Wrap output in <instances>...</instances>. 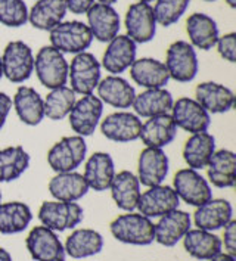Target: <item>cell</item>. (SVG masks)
<instances>
[{"label":"cell","instance_id":"cell-33","mask_svg":"<svg viewBox=\"0 0 236 261\" xmlns=\"http://www.w3.org/2000/svg\"><path fill=\"white\" fill-rule=\"evenodd\" d=\"M181 241L185 251L196 260L208 261L219 252H222V239L208 230L189 229Z\"/></svg>","mask_w":236,"mask_h":261},{"label":"cell","instance_id":"cell-45","mask_svg":"<svg viewBox=\"0 0 236 261\" xmlns=\"http://www.w3.org/2000/svg\"><path fill=\"white\" fill-rule=\"evenodd\" d=\"M208 261H236V257L233 255H230V254H227V252H219L217 255H214L211 260Z\"/></svg>","mask_w":236,"mask_h":261},{"label":"cell","instance_id":"cell-24","mask_svg":"<svg viewBox=\"0 0 236 261\" xmlns=\"http://www.w3.org/2000/svg\"><path fill=\"white\" fill-rule=\"evenodd\" d=\"M114 176L115 164L108 152H95L86 161L83 177L89 189H93L96 192L108 191Z\"/></svg>","mask_w":236,"mask_h":261},{"label":"cell","instance_id":"cell-19","mask_svg":"<svg viewBox=\"0 0 236 261\" xmlns=\"http://www.w3.org/2000/svg\"><path fill=\"white\" fill-rule=\"evenodd\" d=\"M87 27L90 30L93 39L100 43L111 41L121 27V19L118 12L112 8V5L95 3L87 12Z\"/></svg>","mask_w":236,"mask_h":261},{"label":"cell","instance_id":"cell-39","mask_svg":"<svg viewBox=\"0 0 236 261\" xmlns=\"http://www.w3.org/2000/svg\"><path fill=\"white\" fill-rule=\"evenodd\" d=\"M191 0H155L152 6L156 24L163 27H170L180 19L186 9L189 8Z\"/></svg>","mask_w":236,"mask_h":261},{"label":"cell","instance_id":"cell-31","mask_svg":"<svg viewBox=\"0 0 236 261\" xmlns=\"http://www.w3.org/2000/svg\"><path fill=\"white\" fill-rule=\"evenodd\" d=\"M207 168L208 183L226 189L233 188L236 183V155L229 149H219L211 156Z\"/></svg>","mask_w":236,"mask_h":261},{"label":"cell","instance_id":"cell-7","mask_svg":"<svg viewBox=\"0 0 236 261\" xmlns=\"http://www.w3.org/2000/svg\"><path fill=\"white\" fill-rule=\"evenodd\" d=\"M3 75L15 84L27 82L34 72V54L27 43L9 41L2 54Z\"/></svg>","mask_w":236,"mask_h":261},{"label":"cell","instance_id":"cell-50","mask_svg":"<svg viewBox=\"0 0 236 261\" xmlns=\"http://www.w3.org/2000/svg\"><path fill=\"white\" fill-rule=\"evenodd\" d=\"M138 2H143V3H151L153 0H138Z\"/></svg>","mask_w":236,"mask_h":261},{"label":"cell","instance_id":"cell-10","mask_svg":"<svg viewBox=\"0 0 236 261\" xmlns=\"http://www.w3.org/2000/svg\"><path fill=\"white\" fill-rule=\"evenodd\" d=\"M103 103L96 95H84L75 100L72 110L68 114L71 128L77 136H92L102 120Z\"/></svg>","mask_w":236,"mask_h":261},{"label":"cell","instance_id":"cell-27","mask_svg":"<svg viewBox=\"0 0 236 261\" xmlns=\"http://www.w3.org/2000/svg\"><path fill=\"white\" fill-rule=\"evenodd\" d=\"M186 33L189 37V43L195 49H201V50L213 49L220 36L217 22L209 15L202 12H195L188 16Z\"/></svg>","mask_w":236,"mask_h":261},{"label":"cell","instance_id":"cell-11","mask_svg":"<svg viewBox=\"0 0 236 261\" xmlns=\"http://www.w3.org/2000/svg\"><path fill=\"white\" fill-rule=\"evenodd\" d=\"M25 247L34 261H65L67 254L64 244L54 230L46 226H36L30 230Z\"/></svg>","mask_w":236,"mask_h":261},{"label":"cell","instance_id":"cell-52","mask_svg":"<svg viewBox=\"0 0 236 261\" xmlns=\"http://www.w3.org/2000/svg\"><path fill=\"white\" fill-rule=\"evenodd\" d=\"M204 2H216V0H204Z\"/></svg>","mask_w":236,"mask_h":261},{"label":"cell","instance_id":"cell-25","mask_svg":"<svg viewBox=\"0 0 236 261\" xmlns=\"http://www.w3.org/2000/svg\"><path fill=\"white\" fill-rule=\"evenodd\" d=\"M177 135V125L174 124L170 114L146 118L142 123L139 139L146 148L163 149L170 145Z\"/></svg>","mask_w":236,"mask_h":261},{"label":"cell","instance_id":"cell-43","mask_svg":"<svg viewBox=\"0 0 236 261\" xmlns=\"http://www.w3.org/2000/svg\"><path fill=\"white\" fill-rule=\"evenodd\" d=\"M65 3L71 14L83 15L95 5V0H65Z\"/></svg>","mask_w":236,"mask_h":261},{"label":"cell","instance_id":"cell-37","mask_svg":"<svg viewBox=\"0 0 236 261\" xmlns=\"http://www.w3.org/2000/svg\"><path fill=\"white\" fill-rule=\"evenodd\" d=\"M30 161V153L19 145L0 149V183L19 179L28 170Z\"/></svg>","mask_w":236,"mask_h":261},{"label":"cell","instance_id":"cell-30","mask_svg":"<svg viewBox=\"0 0 236 261\" xmlns=\"http://www.w3.org/2000/svg\"><path fill=\"white\" fill-rule=\"evenodd\" d=\"M47 189L56 201H62V202H77L89 192V186L84 180L83 174L77 171L56 173L49 180Z\"/></svg>","mask_w":236,"mask_h":261},{"label":"cell","instance_id":"cell-40","mask_svg":"<svg viewBox=\"0 0 236 261\" xmlns=\"http://www.w3.org/2000/svg\"><path fill=\"white\" fill-rule=\"evenodd\" d=\"M28 22V8L24 0H0V24L19 28Z\"/></svg>","mask_w":236,"mask_h":261},{"label":"cell","instance_id":"cell-44","mask_svg":"<svg viewBox=\"0 0 236 261\" xmlns=\"http://www.w3.org/2000/svg\"><path fill=\"white\" fill-rule=\"evenodd\" d=\"M12 110V97L8 96L5 92H0V130L6 123Z\"/></svg>","mask_w":236,"mask_h":261},{"label":"cell","instance_id":"cell-42","mask_svg":"<svg viewBox=\"0 0 236 261\" xmlns=\"http://www.w3.org/2000/svg\"><path fill=\"white\" fill-rule=\"evenodd\" d=\"M223 229L222 245H224V252L236 257V220L232 219Z\"/></svg>","mask_w":236,"mask_h":261},{"label":"cell","instance_id":"cell-12","mask_svg":"<svg viewBox=\"0 0 236 261\" xmlns=\"http://www.w3.org/2000/svg\"><path fill=\"white\" fill-rule=\"evenodd\" d=\"M177 128H181L191 135L208 132L211 124V115L204 110L194 97H179L173 102L170 111Z\"/></svg>","mask_w":236,"mask_h":261},{"label":"cell","instance_id":"cell-48","mask_svg":"<svg viewBox=\"0 0 236 261\" xmlns=\"http://www.w3.org/2000/svg\"><path fill=\"white\" fill-rule=\"evenodd\" d=\"M224 2H226V3H227L230 8H232V9H235L236 8V0H224Z\"/></svg>","mask_w":236,"mask_h":261},{"label":"cell","instance_id":"cell-38","mask_svg":"<svg viewBox=\"0 0 236 261\" xmlns=\"http://www.w3.org/2000/svg\"><path fill=\"white\" fill-rule=\"evenodd\" d=\"M77 100V95L68 86H61L52 89L47 96L43 99L44 102V118L52 121H61L68 117L74 103Z\"/></svg>","mask_w":236,"mask_h":261},{"label":"cell","instance_id":"cell-1","mask_svg":"<svg viewBox=\"0 0 236 261\" xmlns=\"http://www.w3.org/2000/svg\"><path fill=\"white\" fill-rule=\"evenodd\" d=\"M153 221L140 213H127L114 219L110 224L111 234L121 244L146 247L155 241Z\"/></svg>","mask_w":236,"mask_h":261},{"label":"cell","instance_id":"cell-41","mask_svg":"<svg viewBox=\"0 0 236 261\" xmlns=\"http://www.w3.org/2000/svg\"><path fill=\"white\" fill-rule=\"evenodd\" d=\"M219 55L224 61L235 64L236 62V33H227L224 36H219L216 46Z\"/></svg>","mask_w":236,"mask_h":261},{"label":"cell","instance_id":"cell-6","mask_svg":"<svg viewBox=\"0 0 236 261\" xmlns=\"http://www.w3.org/2000/svg\"><path fill=\"white\" fill-rule=\"evenodd\" d=\"M43 226L54 232L75 229L84 219V210L77 202L44 201L37 214Z\"/></svg>","mask_w":236,"mask_h":261},{"label":"cell","instance_id":"cell-51","mask_svg":"<svg viewBox=\"0 0 236 261\" xmlns=\"http://www.w3.org/2000/svg\"><path fill=\"white\" fill-rule=\"evenodd\" d=\"M0 204H2V191H0Z\"/></svg>","mask_w":236,"mask_h":261},{"label":"cell","instance_id":"cell-34","mask_svg":"<svg viewBox=\"0 0 236 261\" xmlns=\"http://www.w3.org/2000/svg\"><path fill=\"white\" fill-rule=\"evenodd\" d=\"M68 12L65 0H37L28 11V22L40 31H50Z\"/></svg>","mask_w":236,"mask_h":261},{"label":"cell","instance_id":"cell-5","mask_svg":"<svg viewBox=\"0 0 236 261\" xmlns=\"http://www.w3.org/2000/svg\"><path fill=\"white\" fill-rule=\"evenodd\" d=\"M166 65L170 80L189 83L194 80L199 71V62L195 47L185 40H176L167 49Z\"/></svg>","mask_w":236,"mask_h":261},{"label":"cell","instance_id":"cell-4","mask_svg":"<svg viewBox=\"0 0 236 261\" xmlns=\"http://www.w3.org/2000/svg\"><path fill=\"white\" fill-rule=\"evenodd\" d=\"M87 155V143L82 136H65L47 151V164L55 173L75 171Z\"/></svg>","mask_w":236,"mask_h":261},{"label":"cell","instance_id":"cell-21","mask_svg":"<svg viewBox=\"0 0 236 261\" xmlns=\"http://www.w3.org/2000/svg\"><path fill=\"white\" fill-rule=\"evenodd\" d=\"M96 90V96L102 100L103 105L107 103L120 111L132 108L136 96L135 87L120 75H108L105 79H100Z\"/></svg>","mask_w":236,"mask_h":261},{"label":"cell","instance_id":"cell-23","mask_svg":"<svg viewBox=\"0 0 236 261\" xmlns=\"http://www.w3.org/2000/svg\"><path fill=\"white\" fill-rule=\"evenodd\" d=\"M12 108L16 112L19 121L25 125L34 127L44 120V102L40 93L30 87L19 86L12 99Z\"/></svg>","mask_w":236,"mask_h":261},{"label":"cell","instance_id":"cell-29","mask_svg":"<svg viewBox=\"0 0 236 261\" xmlns=\"http://www.w3.org/2000/svg\"><path fill=\"white\" fill-rule=\"evenodd\" d=\"M173 95L166 87L161 89H145L142 93L135 96L132 108L139 118H151L170 114L173 107Z\"/></svg>","mask_w":236,"mask_h":261},{"label":"cell","instance_id":"cell-46","mask_svg":"<svg viewBox=\"0 0 236 261\" xmlns=\"http://www.w3.org/2000/svg\"><path fill=\"white\" fill-rule=\"evenodd\" d=\"M0 261H14L12 255L9 254V251H6L5 248L0 247Z\"/></svg>","mask_w":236,"mask_h":261},{"label":"cell","instance_id":"cell-35","mask_svg":"<svg viewBox=\"0 0 236 261\" xmlns=\"http://www.w3.org/2000/svg\"><path fill=\"white\" fill-rule=\"evenodd\" d=\"M65 254L74 260H83L103 249V236L95 229H75L65 241Z\"/></svg>","mask_w":236,"mask_h":261},{"label":"cell","instance_id":"cell-16","mask_svg":"<svg viewBox=\"0 0 236 261\" xmlns=\"http://www.w3.org/2000/svg\"><path fill=\"white\" fill-rule=\"evenodd\" d=\"M136 43L125 34H117L111 41H108L100 67L111 72V75H120L132 67L136 59Z\"/></svg>","mask_w":236,"mask_h":261},{"label":"cell","instance_id":"cell-8","mask_svg":"<svg viewBox=\"0 0 236 261\" xmlns=\"http://www.w3.org/2000/svg\"><path fill=\"white\" fill-rule=\"evenodd\" d=\"M100 62L90 52L74 55L68 68L70 87L75 95H92L100 82Z\"/></svg>","mask_w":236,"mask_h":261},{"label":"cell","instance_id":"cell-3","mask_svg":"<svg viewBox=\"0 0 236 261\" xmlns=\"http://www.w3.org/2000/svg\"><path fill=\"white\" fill-rule=\"evenodd\" d=\"M50 46L65 54H82L90 47L93 36L82 21H62L49 31Z\"/></svg>","mask_w":236,"mask_h":261},{"label":"cell","instance_id":"cell-32","mask_svg":"<svg viewBox=\"0 0 236 261\" xmlns=\"http://www.w3.org/2000/svg\"><path fill=\"white\" fill-rule=\"evenodd\" d=\"M216 149V138L208 133H195L191 135L183 146V160L189 168L202 170L208 165L211 156Z\"/></svg>","mask_w":236,"mask_h":261},{"label":"cell","instance_id":"cell-47","mask_svg":"<svg viewBox=\"0 0 236 261\" xmlns=\"http://www.w3.org/2000/svg\"><path fill=\"white\" fill-rule=\"evenodd\" d=\"M118 0H97V3H103V5H114Z\"/></svg>","mask_w":236,"mask_h":261},{"label":"cell","instance_id":"cell-18","mask_svg":"<svg viewBox=\"0 0 236 261\" xmlns=\"http://www.w3.org/2000/svg\"><path fill=\"white\" fill-rule=\"evenodd\" d=\"M192 226L191 214L181 210H173L160 217V220L153 226L155 241L163 247H174L188 233Z\"/></svg>","mask_w":236,"mask_h":261},{"label":"cell","instance_id":"cell-26","mask_svg":"<svg viewBox=\"0 0 236 261\" xmlns=\"http://www.w3.org/2000/svg\"><path fill=\"white\" fill-rule=\"evenodd\" d=\"M130 77L143 89H161L170 82L164 62L155 58H139L130 67Z\"/></svg>","mask_w":236,"mask_h":261},{"label":"cell","instance_id":"cell-15","mask_svg":"<svg viewBox=\"0 0 236 261\" xmlns=\"http://www.w3.org/2000/svg\"><path fill=\"white\" fill-rule=\"evenodd\" d=\"M99 124H100V133L108 140L118 143L138 140L142 130V120L136 114L128 111L112 112Z\"/></svg>","mask_w":236,"mask_h":261},{"label":"cell","instance_id":"cell-14","mask_svg":"<svg viewBox=\"0 0 236 261\" xmlns=\"http://www.w3.org/2000/svg\"><path fill=\"white\" fill-rule=\"evenodd\" d=\"M180 199L174 192L173 186L158 185L148 188L145 192L140 193L138 211L148 219H160L167 213L177 210Z\"/></svg>","mask_w":236,"mask_h":261},{"label":"cell","instance_id":"cell-49","mask_svg":"<svg viewBox=\"0 0 236 261\" xmlns=\"http://www.w3.org/2000/svg\"><path fill=\"white\" fill-rule=\"evenodd\" d=\"M3 77V68H2V55H0V80Z\"/></svg>","mask_w":236,"mask_h":261},{"label":"cell","instance_id":"cell-9","mask_svg":"<svg viewBox=\"0 0 236 261\" xmlns=\"http://www.w3.org/2000/svg\"><path fill=\"white\" fill-rule=\"evenodd\" d=\"M173 189L177 193L180 201L192 206L202 205L213 198V189L208 180L198 170L189 167L180 168L174 174Z\"/></svg>","mask_w":236,"mask_h":261},{"label":"cell","instance_id":"cell-28","mask_svg":"<svg viewBox=\"0 0 236 261\" xmlns=\"http://www.w3.org/2000/svg\"><path fill=\"white\" fill-rule=\"evenodd\" d=\"M110 191H111L112 201L120 210L130 213L138 208L142 191H140L139 179L135 173L128 170L115 173Z\"/></svg>","mask_w":236,"mask_h":261},{"label":"cell","instance_id":"cell-17","mask_svg":"<svg viewBox=\"0 0 236 261\" xmlns=\"http://www.w3.org/2000/svg\"><path fill=\"white\" fill-rule=\"evenodd\" d=\"M170 168L166 152L158 148H145L138 160V179L140 186L152 188L163 185Z\"/></svg>","mask_w":236,"mask_h":261},{"label":"cell","instance_id":"cell-13","mask_svg":"<svg viewBox=\"0 0 236 261\" xmlns=\"http://www.w3.org/2000/svg\"><path fill=\"white\" fill-rule=\"evenodd\" d=\"M125 31L132 40L138 43H149L156 34V19L151 3L136 2L128 6L124 18Z\"/></svg>","mask_w":236,"mask_h":261},{"label":"cell","instance_id":"cell-2","mask_svg":"<svg viewBox=\"0 0 236 261\" xmlns=\"http://www.w3.org/2000/svg\"><path fill=\"white\" fill-rule=\"evenodd\" d=\"M68 68L70 64L65 59V55L50 44L43 46L34 56V72L40 84L49 90L67 84Z\"/></svg>","mask_w":236,"mask_h":261},{"label":"cell","instance_id":"cell-22","mask_svg":"<svg viewBox=\"0 0 236 261\" xmlns=\"http://www.w3.org/2000/svg\"><path fill=\"white\" fill-rule=\"evenodd\" d=\"M233 219V206L227 199H214L211 198L208 202L196 206L194 213V223L196 229L214 232L223 229L229 221Z\"/></svg>","mask_w":236,"mask_h":261},{"label":"cell","instance_id":"cell-20","mask_svg":"<svg viewBox=\"0 0 236 261\" xmlns=\"http://www.w3.org/2000/svg\"><path fill=\"white\" fill-rule=\"evenodd\" d=\"M195 100L211 114H224L233 108L235 93L224 84L216 82H204L195 89Z\"/></svg>","mask_w":236,"mask_h":261},{"label":"cell","instance_id":"cell-36","mask_svg":"<svg viewBox=\"0 0 236 261\" xmlns=\"http://www.w3.org/2000/svg\"><path fill=\"white\" fill-rule=\"evenodd\" d=\"M33 220L31 208L21 201L0 204V233L16 234L24 232Z\"/></svg>","mask_w":236,"mask_h":261}]
</instances>
